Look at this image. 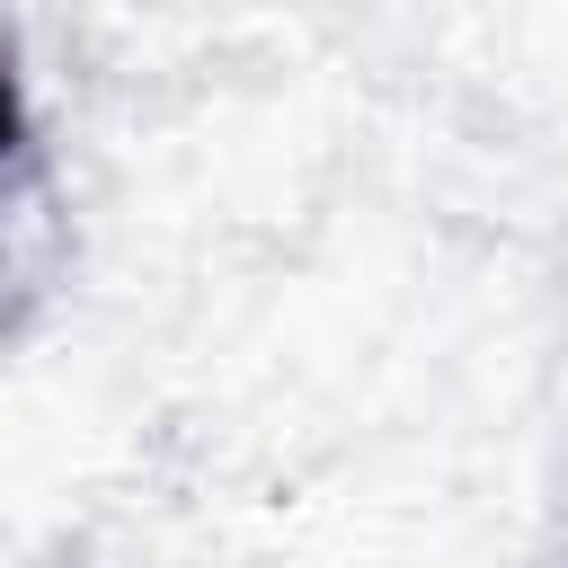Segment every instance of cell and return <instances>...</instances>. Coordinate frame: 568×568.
I'll return each instance as SVG.
<instances>
[{"instance_id": "obj_1", "label": "cell", "mask_w": 568, "mask_h": 568, "mask_svg": "<svg viewBox=\"0 0 568 568\" xmlns=\"http://www.w3.org/2000/svg\"><path fill=\"white\" fill-rule=\"evenodd\" d=\"M18 142H27V98H18V80L0 71V160H9Z\"/></svg>"}]
</instances>
